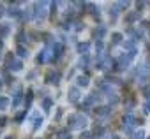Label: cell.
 <instances>
[{"instance_id":"obj_6","label":"cell","mask_w":150,"mask_h":139,"mask_svg":"<svg viewBox=\"0 0 150 139\" xmlns=\"http://www.w3.org/2000/svg\"><path fill=\"white\" fill-rule=\"evenodd\" d=\"M67 97H69V102H78V100H80V90H78L76 86L69 88V92H67Z\"/></svg>"},{"instance_id":"obj_27","label":"cell","mask_w":150,"mask_h":139,"mask_svg":"<svg viewBox=\"0 0 150 139\" xmlns=\"http://www.w3.org/2000/svg\"><path fill=\"white\" fill-rule=\"evenodd\" d=\"M25 116H27V109H23L21 113H18V114H16V118H14V120H16V123H21Z\"/></svg>"},{"instance_id":"obj_5","label":"cell","mask_w":150,"mask_h":139,"mask_svg":"<svg viewBox=\"0 0 150 139\" xmlns=\"http://www.w3.org/2000/svg\"><path fill=\"white\" fill-rule=\"evenodd\" d=\"M96 114H97L99 118L110 116V114H111V106H99V107L96 109Z\"/></svg>"},{"instance_id":"obj_29","label":"cell","mask_w":150,"mask_h":139,"mask_svg":"<svg viewBox=\"0 0 150 139\" xmlns=\"http://www.w3.org/2000/svg\"><path fill=\"white\" fill-rule=\"evenodd\" d=\"M44 42H46L48 46H53V44H55V39H53V35L46 34V35H44Z\"/></svg>"},{"instance_id":"obj_38","label":"cell","mask_w":150,"mask_h":139,"mask_svg":"<svg viewBox=\"0 0 150 139\" xmlns=\"http://www.w3.org/2000/svg\"><path fill=\"white\" fill-rule=\"evenodd\" d=\"M0 88H2V81H0Z\"/></svg>"},{"instance_id":"obj_28","label":"cell","mask_w":150,"mask_h":139,"mask_svg":"<svg viewBox=\"0 0 150 139\" xmlns=\"http://www.w3.org/2000/svg\"><path fill=\"white\" fill-rule=\"evenodd\" d=\"M20 16H21L23 20H30V18H32V13H30V9H23Z\"/></svg>"},{"instance_id":"obj_12","label":"cell","mask_w":150,"mask_h":139,"mask_svg":"<svg viewBox=\"0 0 150 139\" xmlns=\"http://www.w3.org/2000/svg\"><path fill=\"white\" fill-rule=\"evenodd\" d=\"M136 20H139V13H138V11H134V13H129V14L125 16V23H127V25H132Z\"/></svg>"},{"instance_id":"obj_26","label":"cell","mask_w":150,"mask_h":139,"mask_svg":"<svg viewBox=\"0 0 150 139\" xmlns=\"http://www.w3.org/2000/svg\"><path fill=\"white\" fill-rule=\"evenodd\" d=\"M32 99H34V93L28 92V93H27V99H25V109H27V111H28V107H30V104H32Z\"/></svg>"},{"instance_id":"obj_36","label":"cell","mask_w":150,"mask_h":139,"mask_svg":"<svg viewBox=\"0 0 150 139\" xmlns=\"http://www.w3.org/2000/svg\"><path fill=\"white\" fill-rule=\"evenodd\" d=\"M2 14H4V6L0 4V16H2Z\"/></svg>"},{"instance_id":"obj_20","label":"cell","mask_w":150,"mask_h":139,"mask_svg":"<svg viewBox=\"0 0 150 139\" xmlns=\"http://www.w3.org/2000/svg\"><path fill=\"white\" fill-rule=\"evenodd\" d=\"M88 62H90L88 55H83V56L80 58V62H78V67H81V69H83V67H87V65H88Z\"/></svg>"},{"instance_id":"obj_16","label":"cell","mask_w":150,"mask_h":139,"mask_svg":"<svg viewBox=\"0 0 150 139\" xmlns=\"http://www.w3.org/2000/svg\"><path fill=\"white\" fill-rule=\"evenodd\" d=\"M14 60H16V58H14L13 53H9V55L6 56V65H4V67L7 69V71H11V67H13V62H14Z\"/></svg>"},{"instance_id":"obj_15","label":"cell","mask_w":150,"mask_h":139,"mask_svg":"<svg viewBox=\"0 0 150 139\" xmlns=\"http://www.w3.org/2000/svg\"><path fill=\"white\" fill-rule=\"evenodd\" d=\"M7 35H9V25L2 23V25H0V39H6Z\"/></svg>"},{"instance_id":"obj_9","label":"cell","mask_w":150,"mask_h":139,"mask_svg":"<svg viewBox=\"0 0 150 139\" xmlns=\"http://www.w3.org/2000/svg\"><path fill=\"white\" fill-rule=\"evenodd\" d=\"M32 128L34 130H37L41 125H42V116H41V113H34V118H32Z\"/></svg>"},{"instance_id":"obj_8","label":"cell","mask_w":150,"mask_h":139,"mask_svg":"<svg viewBox=\"0 0 150 139\" xmlns=\"http://www.w3.org/2000/svg\"><path fill=\"white\" fill-rule=\"evenodd\" d=\"M51 49H53V60H58V58L62 56V51H64V46H62L60 42H55V44L51 46Z\"/></svg>"},{"instance_id":"obj_32","label":"cell","mask_w":150,"mask_h":139,"mask_svg":"<svg viewBox=\"0 0 150 139\" xmlns=\"http://www.w3.org/2000/svg\"><path fill=\"white\" fill-rule=\"evenodd\" d=\"M134 139H145V132L143 130H136L134 132Z\"/></svg>"},{"instance_id":"obj_10","label":"cell","mask_w":150,"mask_h":139,"mask_svg":"<svg viewBox=\"0 0 150 139\" xmlns=\"http://www.w3.org/2000/svg\"><path fill=\"white\" fill-rule=\"evenodd\" d=\"M97 99H99L97 92H94V93H88V95H87V99H85V107H88V106L96 104V100H97Z\"/></svg>"},{"instance_id":"obj_25","label":"cell","mask_w":150,"mask_h":139,"mask_svg":"<svg viewBox=\"0 0 150 139\" xmlns=\"http://www.w3.org/2000/svg\"><path fill=\"white\" fill-rule=\"evenodd\" d=\"M21 69H23L21 60H14V62H13V67H11V71H21Z\"/></svg>"},{"instance_id":"obj_33","label":"cell","mask_w":150,"mask_h":139,"mask_svg":"<svg viewBox=\"0 0 150 139\" xmlns=\"http://www.w3.org/2000/svg\"><path fill=\"white\" fill-rule=\"evenodd\" d=\"M108 99H110V102H111V104L118 102V97H117V93H111V95H108Z\"/></svg>"},{"instance_id":"obj_4","label":"cell","mask_w":150,"mask_h":139,"mask_svg":"<svg viewBox=\"0 0 150 139\" xmlns=\"http://www.w3.org/2000/svg\"><path fill=\"white\" fill-rule=\"evenodd\" d=\"M44 79H46V83H50V85H58V81H60V74L51 69V71H48V72H46Z\"/></svg>"},{"instance_id":"obj_31","label":"cell","mask_w":150,"mask_h":139,"mask_svg":"<svg viewBox=\"0 0 150 139\" xmlns=\"http://www.w3.org/2000/svg\"><path fill=\"white\" fill-rule=\"evenodd\" d=\"M27 37H28V34H25V32H20V34H18V42L21 44L23 41H27Z\"/></svg>"},{"instance_id":"obj_3","label":"cell","mask_w":150,"mask_h":139,"mask_svg":"<svg viewBox=\"0 0 150 139\" xmlns=\"http://www.w3.org/2000/svg\"><path fill=\"white\" fill-rule=\"evenodd\" d=\"M122 121H124V125H122V130H125V132H131V130H132V125L136 123V118H134L131 113H125V114H124V118H122Z\"/></svg>"},{"instance_id":"obj_23","label":"cell","mask_w":150,"mask_h":139,"mask_svg":"<svg viewBox=\"0 0 150 139\" xmlns=\"http://www.w3.org/2000/svg\"><path fill=\"white\" fill-rule=\"evenodd\" d=\"M9 104H11V102H9V99H7V97H0V109H2V111H4V109H7V107H9Z\"/></svg>"},{"instance_id":"obj_21","label":"cell","mask_w":150,"mask_h":139,"mask_svg":"<svg viewBox=\"0 0 150 139\" xmlns=\"http://www.w3.org/2000/svg\"><path fill=\"white\" fill-rule=\"evenodd\" d=\"M51 104H53V100H51L50 97H44V99H42V109H44V111H50Z\"/></svg>"},{"instance_id":"obj_13","label":"cell","mask_w":150,"mask_h":139,"mask_svg":"<svg viewBox=\"0 0 150 139\" xmlns=\"http://www.w3.org/2000/svg\"><path fill=\"white\" fill-rule=\"evenodd\" d=\"M88 49H90V44L88 42H80L78 44V53H81V56L83 55H88Z\"/></svg>"},{"instance_id":"obj_30","label":"cell","mask_w":150,"mask_h":139,"mask_svg":"<svg viewBox=\"0 0 150 139\" xmlns=\"http://www.w3.org/2000/svg\"><path fill=\"white\" fill-rule=\"evenodd\" d=\"M143 111L145 113H150V95H146V102L143 104Z\"/></svg>"},{"instance_id":"obj_1","label":"cell","mask_w":150,"mask_h":139,"mask_svg":"<svg viewBox=\"0 0 150 139\" xmlns=\"http://www.w3.org/2000/svg\"><path fill=\"white\" fill-rule=\"evenodd\" d=\"M67 123H69V128H83L87 125V116H83L81 113L71 114L67 118Z\"/></svg>"},{"instance_id":"obj_14","label":"cell","mask_w":150,"mask_h":139,"mask_svg":"<svg viewBox=\"0 0 150 139\" xmlns=\"http://www.w3.org/2000/svg\"><path fill=\"white\" fill-rule=\"evenodd\" d=\"M16 53H18V56H21V58L28 56V49H27V46H23V44H18V46H16Z\"/></svg>"},{"instance_id":"obj_35","label":"cell","mask_w":150,"mask_h":139,"mask_svg":"<svg viewBox=\"0 0 150 139\" xmlns=\"http://www.w3.org/2000/svg\"><path fill=\"white\" fill-rule=\"evenodd\" d=\"M4 125H7V118L6 116H0V127H4Z\"/></svg>"},{"instance_id":"obj_18","label":"cell","mask_w":150,"mask_h":139,"mask_svg":"<svg viewBox=\"0 0 150 139\" xmlns=\"http://www.w3.org/2000/svg\"><path fill=\"white\" fill-rule=\"evenodd\" d=\"M122 39H124V35L122 34H118V32H115L113 35H111V44L115 46V44H120L122 42Z\"/></svg>"},{"instance_id":"obj_2","label":"cell","mask_w":150,"mask_h":139,"mask_svg":"<svg viewBox=\"0 0 150 139\" xmlns=\"http://www.w3.org/2000/svg\"><path fill=\"white\" fill-rule=\"evenodd\" d=\"M46 6H48V2H34V13H32V16L35 20H44L46 14H48Z\"/></svg>"},{"instance_id":"obj_11","label":"cell","mask_w":150,"mask_h":139,"mask_svg":"<svg viewBox=\"0 0 150 139\" xmlns=\"http://www.w3.org/2000/svg\"><path fill=\"white\" fill-rule=\"evenodd\" d=\"M7 14L9 16H14V18H20V14H21V11L18 9V2H14L11 7H9V11H7Z\"/></svg>"},{"instance_id":"obj_34","label":"cell","mask_w":150,"mask_h":139,"mask_svg":"<svg viewBox=\"0 0 150 139\" xmlns=\"http://www.w3.org/2000/svg\"><path fill=\"white\" fill-rule=\"evenodd\" d=\"M90 135H92V134L85 130V132H81V135H80V139H90Z\"/></svg>"},{"instance_id":"obj_7","label":"cell","mask_w":150,"mask_h":139,"mask_svg":"<svg viewBox=\"0 0 150 139\" xmlns=\"http://www.w3.org/2000/svg\"><path fill=\"white\" fill-rule=\"evenodd\" d=\"M104 35H106V27H104V25H97V28L94 30V37H96V41H103Z\"/></svg>"},{"instance_id":"obj_19","label":"cell","mask_w":150,"mask_h":139,"mask_svg":"<svg viewBox=\"0 0 150 139\" xmlns=\"http://www.w3.org/2000/svg\"><path fill=\"white\" fill-rule=\"evenodd\" d=\"M48 53H50V49H44V51H41V53L37 55V62H39V63L46 62V58H48Z\"/></svg>"},{"instance_id":"obj_17","label":"cell","mask_w":150,"mask_h":139,"mask_svg":"<svg viewBox=\"0 0 150 139\" xmlns=\"http://www.w3.org/2000/svg\"><path fill=\"white\" fill-rule=\"evenodd\" d=\"M21 102V90L16 88V93H14V100H13V107H18Z\"/></svg>"},{"instance_id":"obj_37","label":"cell","mask_w":150,"mask_h":139,"mask_svg":"<svg viewBox=\"0 0 150 139\" xmlns=\"http://www.w3.org/2000/svg\"><path fill=\"white\" fill-rule=\"evenodd\" d=\"M6 139H14V137H13V135H9V137H6Z\"/></svg>"},{"instance_id":"obj_22","label":"cell","mask_w":150,"mask_h":139,"mask_svg":"<svg viewBox=\"0 0 150 139\" xmlns=\"http://www.w3.org/2000/svg\"><path fill=\"white\" fill-rule=\"evenodd\" d=\"M58 137H60V139H71V132H69V128H62V130H58Z\"/></svg>"},{"instance_id":"obj_24","label":"cell","mask_w":150,"mask_h":139,"mask_svg":"<svg viewBox=\"0 0 150 139\" xmlns=\"http://www.w3.org/2000/svg\"><path fill=\"white\" fill-rule=\"evenodd\" d=\"M88 83H90L88 76H78V85H80V86H87Z\"/></svg>"}]
</instances>
